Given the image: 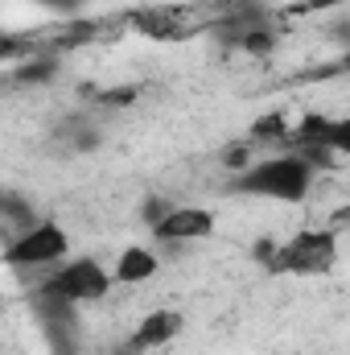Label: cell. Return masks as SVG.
Here are the masks:
<instances>
[{"mask_svg": "<svg viewBox=\"0 0 350 355\" xmlns=\"http://www.w3.org/2000/svg\"><path fill=\"white\" fill-rule=\"evenodd\" d=\"M33 4H42V8H50V12H75L83 0H33Z\"/></svg>", "mask_w": 350, "mask_h": 355, "instance_id": "ba28073f", "label": "cell"}, {"mask_svg": "<svg viewBox=\"0 0 350 355\" xmlns=\"http://www.w3.org/2000/svg\"><path fill=\"white\" fill-rule=\"evenodd\" d=\"M132 95H136V91H107V95H103V103H128Z\"/></svg>", "mask_w": 350, "mask_h": 355, "instance_id": "9c48e42d", "label": "cell"}, {"mask_svg": "<svg viewBox=\"0 0 350 355\" xmlns=\"http://www.w3.org/2000/svg\"><path fill=\"white\" fill-rule=\"evenodd\" d=\"M149 227L161 244H194L214 232V215L206 207H165V215Z\"/></svg>", "mask_w": 350, "mask_h": 355, "instance_id": "5b68a950", "label": "cell"}, {"mask_svg": "<svg viewBox=\"0 0 350 355\" xmlns=\"http://www.w3.org/2000/svg\"><path fill=\"white\" fill-rule=\"evenodd\" d=\"M157 252H149L145 244H128L120 257H116V268H111V281H120V285H140V281H149V277H157Z\"/></svg>", "mask_w": 350, "mask_h": 355, "instance_id": "52a82bcc", "label": "cell"}, {"mask_svg": "<svg viewBox=\"0 0 350 355\" xmlns=\"http://www.w3.org/2000/svg\"><path fill=\"white\" fill-rule=\"evenodd\" d=\"M42 293H50V297H58L66 306H91V302H103L111 293V272L99 261H91V257H79V261H66L58 268L42 285Z\"/></svg>", "mask_w": 350, "mask_h": 355, "instance_id": "7a4b0ae2", "label": "cell"}, {"mask_svg": "<svg viewBox=\"0 0 350 355\" xmlns=\"http://www.w3.org/2000/svg\"><path fill=\"white\" fill-rule=\"evenodd\" d=\"M177 331H181V314L177 310H153L128 339V352L132 355H145V352H157L165 343H174Z\"/></svg>", "mask_w": 350, "mask_h": 355, "instance_id": "8992f818", "label": "cell"}, {"mask_svg": "<svg viewBox=\"0 0 350 355\" xmlns=\"http://www.w3.org/2000/svg\"><path fill=\"white\" fill-rule=\"evenodd\" d=\"M231 190L256 194V198H276V202H301L313 190V166L301 153L264 157L256 166H243L239 178L231 182Z\"/></svg>", "mask_w": 350, "mask_h": 355, "instance_id": "6da1fadb", "label": "cell"}, {"mask_svg": "<svg viewBox=\"0 0 350 355\" xmlns=\"http://www.w3.org/2000/svg\"><path fill=\"white\" fill-rule=\"evenodd\" d=\"M334 265V232H301L293 244H280L272 268L276 272H326Z\"/></svg>", "mask_w": 350, "mask_h": 355, "instance_id": "277c9868", "label": "cell"}, {"mask_svg": "<svg viewBox=\"0 0 350 355\" xmlns=\"http://www.w3.org/2000/svg\"><path fill=\"white\" fill-rule=\"evenodd\" d=\"M71 252V236L58 223H33L29 232H21L8 248H4V265L12 268H42L54 265Z\"/></svg>", "mask_w": 350, "mask_h": 355, "instance_id": "3957f363", "label": "cell"}]
</instances>
